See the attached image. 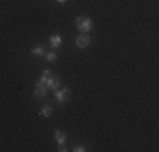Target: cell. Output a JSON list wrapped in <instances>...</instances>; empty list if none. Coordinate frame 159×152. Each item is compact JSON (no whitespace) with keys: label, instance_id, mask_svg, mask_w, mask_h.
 Wrapping results in <instances>:
<instances>
[{"label":"cell","instance_id":"1","mask_svg":"<svg viewBox=\"0 0 159 152\" xmlns=\"http://www.w3.org/2000/svg\"><path fill=\"white\" fill-rule=\"evenodd\" d=\"M76 27L81 34H86L93 29V20L90 17H81L80 15V17H76Z\"/></svg>","mask_w":159,"mask_h":152},{"label":"cell","instance_id":"2","mask_svg":"<svg viewBox=\"0 0 159 152\" xmlns=\"http://www.w3.org/2000/svg\"><path fill=\"white\" fill-rule=\"evenodd\" d=\"M54 96H56V100H58V103L63 105L64 101L70 100L71 90H70V88H58V90H54Z\"/></svg>","mask_w":159,"mask_h":152},{"label":"cell","instance_id":"3","mask_svg":"<svg viewBox=\"0 0 159 152\" xmlns=\"http://www.w3.org/2000/svg\"><path fill=\"white\" fill-rule=\"evenodd\" d=\"M34 96L36 98H46L48 96V86L41 81H36V85H34Z\"/></svg>","mask_w":159,"mask_h":152},{"label":"cell","instance_id":"4","mask_svg":"<svg viewBox=\"0 0 159 152\" xmlns=\"http://www.w3.org/2000/svg\"><path fill=\"white\" fill-rule=\"evenodd\" d=\"M90 41H92V39H90V36L80 32V36L75 39V46L80 47V49H85V47H88V46H90Z\"/></svg>","mask_w":159,"mask_h":152},{"label":"cell","instance_id":"5","mask_svg":"<svg viewBox=\"0 0 159 152\" xmlns=\"http://www.w3.org/2000/svg\"><path fill=\"white\" fill-rule=\"evenodd\" d=\"M44 85L48 86V90H58L59 86H61V81H59V78L56 74H51L46 79V83H44Z\"/></svg>","mask_w":159,"mask_h":152},{"label":"cell","instance_id":"6","mask_svg":"<svg viewBox=\"0 0 159 152\" xmlns=\"http://www.w3.org/2000/svg\"><path fill=\"white\" fill-rule=\"evenodd\" d=\"M61 42H63V37L59 36V34H52V36L49 37V44H51L52 49H58L59 46H61Z\"/></svg>","mask_w":159,"mask_h":152},{"label":"cell","instance_id":"7","mask_svg":"<svg viewBox=\"0 0 159 152\" xmlns=\"http://www.w3.org/2000/svg\"><path fill=\"white\" fill-rule=\"evenodd\" d=\"M54 140L58 142V145H64V142H66V134H64V130H61V128L54 130Z\"/></svg>","mask_w":159,"mask_h":152},{"label":"cell","instance_id":"8","mask_svg":"<svg viewBox=\"0 0 159 152\" xmlns=\"http://www.w3.org/2000/svg\"><path fill=\"white\" fill-rule=\"evenodd\" d=\"M31 54L34 56V58H41V56H44L46 52H44L43 46H34V47L31 49Z\"/></svg>","mask_w":159,"mask_h":152},{"label":"cell","instance_id":"9","mask_svg":"<svg viewBox=\"0 0 159 152\" xmlns=\"http://www.w3.org/2000/svg\"><path fill=\"white\" fill-rule=\"evenodd\" d=\"M41 117H44V118H49V117L52 115V108H51V105H44L43 108H41V113H39Z\"/></svg>","mask_w":159,"mask_h":152},{"label":"cell","instance_id":"10","mask_svg":"<svg viewBox=\"0 0 159 152\" xmlns=\"http://www.w3.org/2000/svg\"><path fill=\"white\" fill-rule=\"evenodd\" d=\"M44 58H46L48 63H54V61L58 59V54H56L54 51H49V52H46V54H44Z\"/></svg>","mask_w":159,"mask_h":152},{"label":"cell","instance_id":"11","mask_svg":"<svg viewBox=\"0 0 159 152\" xmlns=\"http://www.w3.org/2000/svg\"><path fill=\"white\" fill-rule=\"evenodd\" d=\"M75 152H85L86 150V147L85 145H80V144H78V145H75V149H73Z\"/></svg>","mask_w":159,"mask_h":152},{"label":"cell","instance_id":"12","mask_svg":"<svg viewBox=\"0 0 159 152\" xmlns=\"http://www.w3.org/2000/svg\"><path fill=\"white\" fill-rule=\"evenodd\" d=\"M58 3H64V2H68V0H56Z\"/></svg>","mask_w":159,"mask_h":152}]
</instances>
